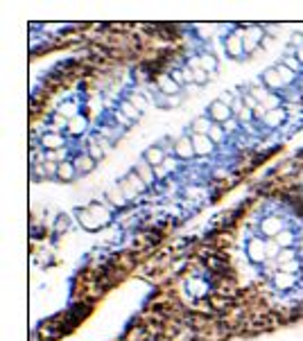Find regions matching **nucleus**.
<instances>
[{
    "label": "nucleus",
    "instance_id": "1",
    "mask_svg": "<svg viewBox=\"0 0 303 341\" xmlns=\"http://www.w3.org/2000/svg\"><path fill=\"white\" fill-rule=\"evenodd\" d=\"M247 255L251 262H262L267 258V249H265V242L262 240H249L247 244Z\"/></svg>",
    "mask_w": 303,
    "mask_h": 341
},
{
    "label": "nucleus",
    "instance_id": "2",
    "mask_svg": "<svg viewBox=\"0 0 303 341\" xmlns=\"http://www.w3.org/2000/svg\"><path fill=\"white\" fill-rule=\"evenodd\" d=\"M165 158H167V156L163 154L161 147H149V149H145V156H143L145 163L152 165V167H156V169L161 167L163 163H165Z\"/></svg>",
    "mask_w": 303,
    "mask_h": 341
},
{
    "label": "nucleus",
    "instance_id": "3",
    "mask_svg": "<svg viewBox=\"0 0 303 341\" xmlns=\"http://www.w3.org/2000/svg\"><path fill=\"white\" fill-rule=\"evenodd\" d=\"M231 106L229 104H224V102H213V106H211V118L213 120H217V122H229V118H231Z\"/></svg>",
    "mask_w": 303,
    "mask_h": 341
},
{
    "label": "nucleus",
    "instance_id": "4",
    "mask_svg": "<svg viewBox=\"0 0 303 341\" xmlns=\"http://www.w3.org/2000/svg\"><path fill=\"white\" fill-rule=\"evenodd\" d=\"M242 48H244V41H242V34H231L226 37V50H229L231 57H240L242 55Z\"/></svg>",
    "mask_w": 303,
    "mask_h": 341
},
{
    "label": "nucleus",
    "instance_id": "5",
    "mask_svg": "<svg viewBox=\"0 0 303 341\" xmlns=\"http://www.w3.org/2000/svg\"><path fill=\"white\" fill-rule=\"evenodd\" d=\"M190 140H192V145H194V154H211L213 145H215L208 136H192Z\"/></svg>",
    "mask_w": 303,
    "mask_h": 341
},
{
    "label": "nucleus",
    "instance_id": "6",
    "mask_svg": "<svg viewBox=\"0 0 303 341\" xmlns=\"http://www.w3.org/2000/svg\"><path fill=\"white\" fill-rule=\"evenodd\" d=\"M262 233H265L267 237H271V240H274L276 235H278L280 231H283V226H280V219L278 217H267L265 222H262Z\"/></svg>",
    "mask_w": 303,
    "mask_h": 341
},
{
    "label": "nucleus",
    "instance_id": "7",
    "mask_svg": "<svg viewBox=\"0 0 303 341\" xmlns=\"http://www.w3.org/2000/svg\"><path fill=\"white\" fill-rule=\"evenodd\" d=\"M174 151H176V156H179V158H190V156L194 154L192 140H188V138H179V140H176V145H174Z\"/></svg>",
    "mask_w": 303,
    "mask_h": 341
},
{
    "label": "nucleus",
    "instance_id": "8",
    "mask_svg": "<svg viewBox=\"0 0 303 341\" xmlns=\"http://www.w3.org/2000/svg\"><path fill=\"white\" fill-rule=\"evenodd\" d=\"M41 145H43L45 149H50V151H57V149H61L63 147V138L59 136V133H43Z\"/></svg>",
    "mask_w": 303,
    "mask_h": 341
},
{
    "label": "nucleus",
    "instance_id": "9",
    "mask_svg": "<svg viewBox=\"0 0 303 341\" xmlns=\"http://www.w3.org/2000/svg\"><path fill=\"white\" fill-rule=\"evenodd\" d=\"M158 86H161V91L165 93L167 97H172V95H176V93H179V84H176L172 77H167V75L158 77Z\"/></svg>",
    "mask_w": 303,
    "mask_h": 341
},
{
    "label": "nucleus",
    "instance_id": "10",
    "mask_svg": "<svg viewBox=\"0 0 303 341\" xmlns=\"http://www.w3.org/2000/svg\"><path fill=\"white\" fill-rule=\"evenodd\" d=\"M240 34H242V41H244V48H247V50H253L256 43L262 39L260 30H249V32H240Z\"/></svg>",
    "mask_w": 303,
    "mask_h": 341
},
{
    "label": "nucleus",
    "instance_id": "11",
    "mask_svg": "<svg viewBox=\"0 0 303 341\" xmlns=\"http://www.w3.org/2000/svg\"><path fill=\"white\" fill-rule=\"evenodd\" d=\"M262 79H265V86H269V88H280L283 86V79H280V75H278V70L276 68H269L265 75H262Z\"/></svg>",
    "mask_w": 303,
    "mask_h": 341
},
{
    "label": "nucleus",
    "instance_id": "12",
    "mask_svg": "<svg viewBox=\"0 0 303 341\" xmlns=\"http://www.w3.org/2000/svg\"><path fill=\"white\" fill-rule=\"evenodd\" d=\"M88 210H90V213H93V217L97 219V224H99V226H104V224H109V219H111V215H109V210L104 208V206H99V204H93Z\"/></svg>",
    "mask_w": 303,
    "mask_h": 341
},
{
    "label": "nucleus",
    "instance_id": "13",
    "mask_svg": "<svg viewBox=\"0 0 303 341\" xmlns=\"http://www.w3.org/2000/svg\"><path fill=\"white\" fill-rule=\"evenodd\" d=\"M75 167H77V172H84V174H88V172H93V167H95V160L90 158L88 154H84V156H77V160H75Z\"/></svg>",
    "mask_w": 303,
    "mask_h": 341
},
{
    "label": "nucleus",
    "instance_id": "14",
    "mask_svg": "<svg viewBox=\"0 0 303 341\" xmlns=\"http://www.w3.org/2000/svg\"><path fill=\"white\" fill-rule=\"evenodd\" d=\"M75 172H77L75 163H68V160L59 163V179H61V181H72V179H75Z\"/></svg>",
    "mask_w": 303,
    "mask_h": 341
},
{
    "label": "nucleus",
    "instance_id": "15",
    "mask_svg": "<svg viewBox=\"0 0 303 341\" xmlns=\"http://www.w3.org/2000/svg\"><path fill=\"white\" fill-rule=\"evenodd\" d=\"M283 120H285V111H280V109L267 111V115H265V122L269 127H278V124H283Z\"/></svg>",
    "mask_w": 303,
    "mask_h": 341
},
{
    "label": "nucleus",
    "instance_id": "16",
    "mask_svg": "<svg viewBox=\"0 0 303 341\" xmlns=\"http://www.w3.org/2000/svg\"><path fill=\"white\" fill-rule=\"evenodd\" d=\"M136 174H138L140 179H143L145 183H152L154 181V177H152V165H147L145 160H140L138 165H136V169H134Z\"/></svg>",
    "mask_w": 303,
    "mask_h": 341
},
{
    "label": "nucleus",
    "instance_id": "17",
    "mask_svg": "<svg viewBox=\"0 0 303 341\" xmlns=\"http://www.w3.org/2000/svg\"><path fill=\"white\" fill-rule=\"evenodd\" d=\"M211 127H213V124L208 122L206 118H197V120L192 122V131H194V136H208Z\"/></svg>",
    "mask_w": 303,
    "mask_h": 341
},
{
    "label": "nucleus",
    "instance_id": "18",
    "mask_svg": "<svg viewBox=\"0 0 303 341\" xmlns=\"http://www.w3.org/2000/svg\"><path fill=\"white\" fill-rule=\"evenodd\" d=\"M68 131L75 133V136H79V133L86 131V118H81V115H77V118L70 120V124H68Z\"/></svg>",
    "mask_w": 303,
    "mask_h": 341
},
{
    "label": "nucleus",
    "instance_id": "19",
    "mask_svg": "<svg viewBox=\"0 0 303 341\" xmlns=\"http://www.w3.org/2000/svg\"><path fill=\"white\" fill-rule=\"evenodd\" d=\"M274 282L280 287V289H287V287H292L294 285V276L292 273H283V271H278L274 276Z\"/></svg>",
    "mask_w": 303,
    "mask_h": 341
},
{
    "label": "nucleus",
    "instance_id": "20",
    "mask_svg": "<svg viewBox=\"0 0 303 341\" xmlns=\"http://www.w3.org/2000/svg\"><path fill=\"white\" fill-rule=\"evenodd\" d=\"M79 222L84 224L86 228H99L97 219L93 217V213H90V210H79Z\"/></svg>",
    "mask_w": 303,
    "mask_h": 341
},
{
    "label": "nucleus",
    "instance_id": "21",
    "mask_svg": "<svg viewBox=\"0 0 303 341\" xmlns=\"http://www.w3.org/2000/svg\"><path fill=\"white\" fill-rule=\"evenodd\" d=\"M109 201H111V204L116 206V208H122V206L127 204V197H125V192H122L120 188H118V190H111V192H109Z\"/></svg>",
    "mask_w": 303,
    "mask_h": 341
},
{
    "label": "nucleus",
    "instance_id": "22",
    "mask_svg": "<svg viewBox=\"0 0 303 341\" xmlns=\"http://www.w3.org/2000/svg\"><path fill=\"white\" fill-rule=\"evenodd\" d=\"M292 240H294V235H292V231H280L278 235L274 237V242L280 246V249H287L289 244H292Z\"/></svg>",
    "mask_w": 303,
    "mask_h": 341
},
{
    "label": "nucleus",
    "instance_id": "23",
    "mask_svg": "<svg viewBox=\"0 0 303 341\" xmlns=\"http://www.w3.org/2000/svg\"><path fill=\"white\" fill-rule=\"evenodd\" d=\"M199 59H201V68L206 70V73H215V68H217V59L211 55V52H208V55H201Z\"/></svg>",
    "mask_w": 303,
    "mask_h": 341
},
{
    "label": "nucleus",
    "instance_id": "24",
    "mask_svg": "<svg viewBox=\"0 0 303 341\" xmlns=\"http://www.w3.org/2000/svg\"><path fill=\"white\" fill-rule=\"evenodd\" d=\"M127 181L131 183V188H134V190L138 192V195H140V192H145V188H147V183H145L143 179H140V177H138V174H136V172H131L129 177H127Z\"/></svg>",
    "mask_w": 303,
    "mask_h": 341
},
{
    "label": "nucleus",
    "instance_id": "25",
    "mask_svg": "<svg viewBox=\"0 0 303 341\" xmlns=\"http://www.w3.org/2000/svg\"><path fill=\"white\" fill-rule=\"evenodd\" d=\"M120 106H122V113H125L127 118H131V120H138V118H140V111L136 109L131 102H122Z\"/></svg>",
    "mask_w": 303,
    "mask_h": 341
},
{
    "label": "nucleus",
    "instance_id": "26",
    "mask_svg": "<svg viewBox=\"0 0 303 341\" xmlns=\"http://www.w3.org/2000/svg\"><path fill=\"white\" fill-rule=\"evenodd\" d=\"M59 113L63 115V118H77V106L72 104V102H66V104H61L59 106Z\"/></svg>",
    "mask_w": 303,
    "mask_h": 341
},
{
    "label": "nucleus",
    "instance_id": "27",
    "mask_svg": "<svg viewBox=\"0 0 303 341\" xmlns=\"http://www.w3.org/2000/svg\"><path fill=\"white\" fill-rule=\"evenodd\" d=\"M294 258H296V251H292V249H280V253H278V264H287V262H294Z\"/></svg>",
    "mask_w": 303,
    "mask_h": 341
},
{
    "label": "nucleus",
    "instance_id": "28",
    "mask_svg": "<svg viewBox=\"0 0 303 341\" xmlns=\"http://www.w3.org/2000/svg\"><path fill=\"white\" fill-rule=\"evenodd\" d=\"M208 138H211L213 142H222V140H224V127H220V124H213L211 131H208Z\"/></svg>",
    "mask_w": 303,
    "mask_h": 341
},
{
    "label": "nucleus",
    "instance_id": "29",
    "mask_svg": "<svg viewBox=\"0 0 303 341\" xmlns=\"http://www.w3.org/2000/svg\"><path fill=\"white\" fill-rule=\"evenodd\" d=\"M88 156L95 160V163H97L99 158H104V149L97 145V142H88Z\"/></svg>",
    "mask_w": 303,
    "mask_h": 341
},
{
    "label": "nucleus",
    "instance_id": "30",
    "mask_svg": "<svg viewBox=\"0 0 303 341\" xmlns=\"http://www.w3.org/2000/svg\"><path fill=\"white\" fill-rule=\"evenodd\" d=\"M276 70H278V75H280V79H283V84H289L294 79V73L287 68L285 64H280V66H276Z\"/></svg>",
    "mask_w": 303,
    "mask_h": 341
},
{
    "label": "nucleus",
    "instance_id": "31",
    "mask_svg": "<svg viewBox=\"0 0 303 341\" xmlns=\"http://www.w3.org/2000/svg\"><path fill=\"white\" fill-rule=\"evenodd\" d=\"M265 249H267V258H278L280 246L276 244L274 240H271V242H265Z\"/></svg>",
    "mask_w": 303,
    "mask_h": 341
},
{
    "label": "nucleus",
    "instance_id": "32",
    "mask_svg": "<svg viewBox=\"0 0 303 341\" xmlns=\"http://www.w3.org/2000/svg\"><path fill=\"white\" fill-rule=\"evenodd\" d=\"M285 66H287V68L292 70V73H296L298 66H301V61L296 59V55H287V57H285Z\"/></svg>",
    "mask_w": 303,
    "mask_h": 341
},
{
    "label": "nucleus",
    "instance_id": "33",
    "mask_svg": "<svg viewBox=\"0 0 303 341\" xmlns=\"http://www.w3.org/2000/svg\"><path fill=\"white\" fill-rule=\"evenodd\" d=\"M120 190L125 192V197H127V199H131V197H134V195H138V192H136L134 188H131V183L127 181V179H125V181H120Z\"/></svg>",
    "mask_w": 303,
    "mask_h": 341
},
{
    "label": "nucleus",
    "instance_id": "34",
    "mask_svg": "<svg viewBox=\"0 0 303 341\" xmlns=\"http://www.w3.org/2000/svg\"><path fill=\"white\" fill-rule=\"evenodd\" d=\"M131 104H134L138 111H145V106H147V104H145V97L138 95V93H134V95H131Z\"/></svg>",
    "mask_w": 303,
    "mask_h": 341
},
{
    "label": "nucleus",
    "instance_id": "35",
    "mask_svg": "<svg viewBox=\"0 0 303 341\" xmlns=\"http://www.w3.org/2000/svg\"><path fill=\"white\" fill-rule=\"evenodd\" d=\"M278 267H280V271H283V273H292V276L298 271V262H296V260H294V262H287V264H278Z\"/></svg>",
    "mask_w": 303,
    "mask_h": 341
},
{
    "label": "nucleus",
    "instance_id": "36",
    "mask_svg": "<svg viewBox=\"0 0 303 341\" xmlns=\"http://www.w3.org/2000/svg\"><path fill=\"white\" fill-rule=\"evenodd\" d=\"M235 115H238V118H240V122H251V118H253V113L247 109V106H242V109H240Z\"/></svg>",
    "mask_w": 303,
    "mask_h": 341
},
{
    "label": "nucleus",
    "instance_id": "37",
    "mask_svg": "<svg viewBox=\"0 0 303 341\" xmlns=\"http://www.w3.org/2000/svg\"><path fill=\"white\" fill-rule=\"evenodd\" d=\"M190 291H192L194 296H201V294H206V285H204L201 280H194L192 287H190Z\"/></svg>",
    "mask_w": 303,
    "mask_h": 341
},
{
    "label": "nucleus",
    "instance_id": "38",
    "mask_svg": "<svg viewBox=\"0 0 303 341\" xmlns=\"http://www.w3.org/2000/svg\"><path fill=\"white\" fill-rule=\"evenodd\" d=\"M244 106H247L249 111H256L258 106H260V102H258L253 95H244Z\"/></svg>",
    "mask_w": 303,
    "mask_h": 341
},
{
    "label": "nucleus",
    "instance_id": "39",
    "mask_svg": "<svg viewBox=\"0 0 303 341\" xmlns=\"http://www.w3.org/2000/svg\"><path fill=\"white\" fill-rule=\"evenodd\" d=\"M251 95H253V97H256V100H258V102H260V104H262V102H265V100H267V97H269V93H267V91H265V88H253V91H251Z\"/></svg>",
    "mask_w": 303,
    "mask_h": 341
},
{
    "label": "nucleus",
    "instance_id": "40",
    "mask_svg": "<svg viewBox=\"0 0 303 341\" xmlns=\"http://www.w3.org/2000/svg\"><path fill=\"white\" fill-rule=\"evenodd\" d=\"M192 73H194V82H197V84H204V82H206V79H208V73H206V70H204V68H199V70H192Z\"/></svg>",
    "mask_w": 303,
    "mask_h": 341
},
{
    "label": "nucleus",
    "instance_id": "41",
    "mask_svg": "<svg viewBox=\"0 0 303 341\" xmlns=\"http://www.w3.org/2000/svg\"><path fill=\"white\" fill-rule=\"evenodd\" d=\"M52 120H54L52 124H57V127H68V124H70V120H68V118H63L61 113H57Z\"/></svg>",
    "mask_w": 303,
    "mask_h": 341
},
{
    "label": "nucleus",
    "instance_id": "42",
    "mask_svg": "<svg viewBox=\"0 0 303 341\" xmlns=\"http://www.w3.org/2000/svg\"><path fill=\"white\" fill-rule=\"evenodd\" d=\"M43 174H59V165H54V163H45Z\"/></svg>",
    "mask_w": 303,
    "mask_h": 341
},
{
    "label": "nucleus",
    "instance_id": "43",
    "mask_svg": "<svg viewBox=\"0 0 303 341\" xmlns=\"http://www.w3.org/2000/svg\"><path fill=\"white\" fill-rule=\"evenodd\" d=\"M289 41H292V46H296V50H298V48H303V34H292Z\"/></svg>",
    "mask_w": 303,
    "mask_h": 341
},
{
    "label": "nucleus",
    "instance_id": "44",
    "mask_svg": "<svg viewBox=\"0 0 303 341\" xmlns=\"http://www.w3.org/2000/svg\"><path fill=\"white\" fill-rule=\"evenodd\" d=\"M68 228V219L66 217H59L57 219V231H66Z\"/></svg>",
    "mask_w": 303,
    "mask_h": 341
},
{
    "label": "nucleus",
    "instance_id": "45",
    "mask_svg": "<svg viewBox=\"0 0 303 341\" xmlns=\"http://www.w3.org/2000/svg\"><path fill=\"white\" fill-rule=\"evenodd\" d=\"M167 102H170V106H176V104H179V97L172 95V97H167Z\"/></svg>",
    "mask_w": 303,
    "mask_h": 341
},
{
    "label": "nucleus",
    "instance_id": "46",
    "mask_svg": "<svg viewBox=\"0 0 303 341\" xmlns=\"http://www.w3.org/2000/svg\"><path fill=\"white\" fill-rule=\"evenodd\" d=\"M163 165H165V169H172V167H174V160L165 158V163H163Z\"/></svg>",
    "mask_w": 303,
    "mask_h": 341
},
{
    "label": "nucleus",
    "instance_id": "47",
    "mask_svg": "<svg viewBox=\"0 0 303 341\" xmlns=\"http://www.w3.org/2000/svg\"><path fill=\"white\" fill-rule=\"evenodd\" d=\"M294 55H296V59H298V61H301V64H303V48H298V50L294 52Z\"/></svg>",
    "mask_w": 303,
    "mask_h": 341
},
{
    "label": "nucleus",
    "instance_id": "48",
    "mask_svg": "<svg viewBox=\"0 0 303 341\" xmlns=\"http://www.w3.org/2000/svg\"><path fill=\"white\" fill-rule=\"evenodd\" d=\"M226 129H229V131H233V129H235V122H231V120H229V122H226Z\"/></svg>",
    "mask_w": 303,
    "mask_h": 341
}]
</instances>
